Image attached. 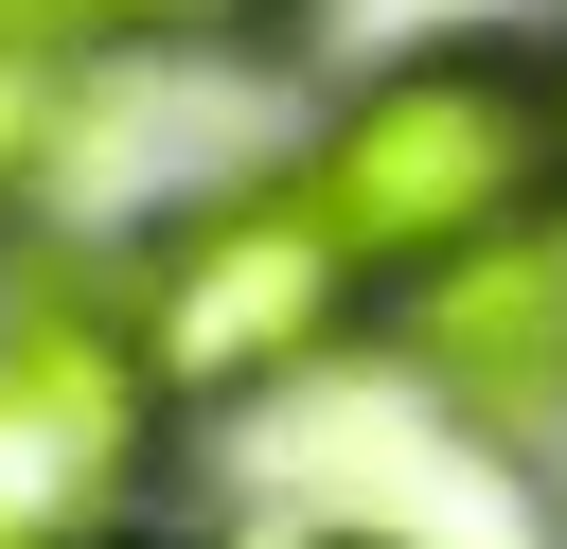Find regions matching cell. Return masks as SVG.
<instances>
[{
  "instance_id": "cell-1",
  "label": "cell",
  "mask_w": 567,
  "mask_h": 549,
  "mask_svg": "<svg viewBox=\"0 0 567 549\" xmlns=\"http://www.w3.org/2000/svg\"><path fill=\"white\" fill-rule=\"evenodd\" d=\"M106 266H124V319H142V354H159V390H177L195 443H248V425L301 407L319 372H354L372 319H390L372 248L319 213V177H301L284 142L142 195V213L106 230Z\"/></svg>"
},
{
  "instance_id": "cell-2",
  "label": "cell",
  "mask_w": 567,
  "mask_h": 549,
  "mask_svg": "<svg viewBox=\"0 0 567 549\" xmlns=\"http://www.w3.org/2000/svg\"><path fill=\"white\" fill-rule=\"evenodd\" d=\"M284 159H301L319 213L372 248V283H408V266H443V248L549 213V195H567L549 18H425V35L354 53V71L284 124Z\"/></svg>"
},
{
  "instance_id": "cell-3",
  "label": "cell",
  "mask_w": 567,
  "mask_h": 549,
  "mask_svg": "<svg viewBox=\"0 0 567 549\" xmlns=\"http://www.w3.org/2000/svg\"><path fill=\"white\" fill-rule=\"evenodd\" d=\"M195 478H213V443L177 425L106 230L0 266V549H71V531H124V514H177Z\"/></svg>"
},
{
  "instance_id": "cell-4",
  "label": "cell",
  "mask_w": 567,
  "mask_h": 549,
  "mask_svg": "<svg viewBox=\"0 0 567 549\" xmlns=\"http://www.w3.org/2000/svg\"><path fill=\"white\" fill-rule=\"evenodd\" d=\"M248 478L266 514H319V531H408V549H567V496L532 460H496L478 425H443L390 354L319 372L301 407L248 425Z\"/></svg>"
},
{
  "instance_id": "cell-5",
  "label": "cell",
  "mask_w": 567,
  "mask_h": 549,
  "mask_svg": "<svg viewBox=\"0 0 567 549\" xmlns=\"http://www.w3.org/2000/svg\"><path fill=\"white\" fill-rule=\"evenodd\" d=\"M372 354L443 425H478L496 460H532L567 496V195L514 213V230H478V248H443V266H408L390 319H372Z\"/></svg>"
},
{
  "instance_id": "cell-6",
  "label": "cell",
  "mask_w": 567,
  "mask_h": 549,
  "mask_svg": "<svg viewBox=\"0 0 567 549\" xmlns=\"http://www.w3.org/2000/svg\"><path fill=\"white\" fill-rule=\"evenodd\" d=\"M106 124H124V71H89L35 18H0V266H35L71 230H124L106 213Z\"/></svg>"
},
{
  "instance_id": "cell-7",
  "label": "cell",
  "mask_w": 567,
  "mask_h": 549,
  "mask_svg": "<svg viewBox=\"0 0 567 549\" xmlns=\"http://www.w3.org/2000/svg\"><path fill=\"white\" fill-rule=\"evenodd\" d=\"M0 18H35V35H71L89 71H284L337 0H0Z\"/></svg>"
},
{
  "instance_id": "cell-8",
  "label": "cell",
  "mask_w": 567,
  "mask_h": 549,
  "mask_svg": "<svg viewBox=\"0 0 567 549\" xmlns=\"http://www.w3.org/2000/svg\"><path fill=\"white\" fill-rule=\"evenodd\" d=\"M71 549H248V514H213V496H177V514H124V531H71Z\"/></svg>"
},
{
  "instance_id": "cell-9",
  "label": "cell",
  "mask_w": 567,
  "mask_h": 549,
  "mask_svg": "<svg viewBox=\"0 0 567 549\" xmlns=\"http://www.w3.org/2000/svg\"><path fill=\"white\" fill-rule=\"evenodd\" d=\"M248 549H408V531H319V514H248Z\"/></svg>"
},
{
  "instance_id": "cell-10",
  "label": "cell",
  "mask_w": 567,
  "mask_h": 549,
  "mask_svg": "<svg viewBox=\"0 0 567 549\" xmlns=\"http://www.w3.org/2000/svg\"><path fill=\"white\" fill-rule=\"evenodd\" d=\"M549 124H567V18H549Z\"/></svg>"
},
{
  "instance_id": "cell-11",
  "label": "cell",
  "mask_w": 567,
  "mask_h": 549,
  "mask_svg": "<svg viewBox=\"0 0 567 549\" xmlns=\"http://www.w3.org/2000/svg\"><path fill=\"white\" fill-rule=\"evenodd\" d=\"M549 18H567V0H549Z\"/></svg>"
}]
</instances>
